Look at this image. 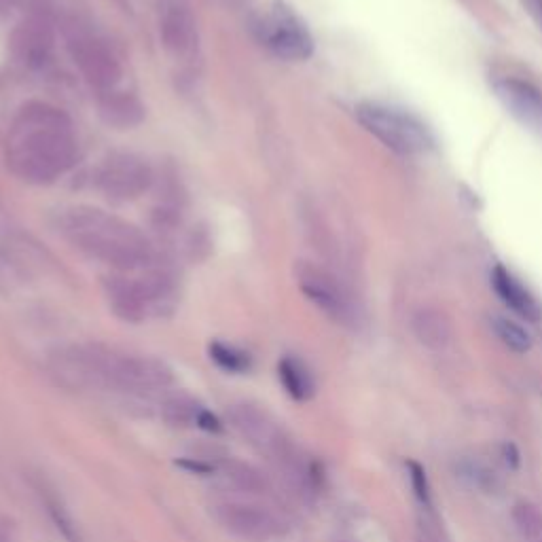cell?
<instances>
[{"instance_id": "e0dca14e", "label": "cell", "mask_w": 542, "mask_h": 542, "mask_svg": "<svg viewBox=\"0 0 542 542\" xmlns=\"http://www.w3.org/2000/svg\"><path fill=\"white\" fill-rule=\"evenodd\" d=\"M278 377H280L286 394L291 396L293 401L305 403L314 396V390H316L314 377H312L310 369H307L299 358L284 356L278 365Z\"/></svg>"}, {"instance_id": "7402d4cb", "label": "cell", "mask_w": 542, "mask_h": 542, "mask_svg": "<svg viewBox=\"0 0 542 542\" xmlns=\"http://www.w3.org/2000/svg\"><path fill=\"white\" fill-rule=\"evenodd\" d=\"M210 358L214 360L216 367H221L227 373H246L252 365L250 356L244 350L229 346V343L223 341L210 343Z\"/></svg>"}, {"instance_id": "44dd1931", "label": "cell", "mask_w": 542, "mask_h": 542, "mask_svg": "<svg viewBox=\"0 0 542 542\" xmlns=\"http://www.w3.org/2000/svg\"><path fill=\"white\" fill-rule=\"evenodd\" d=\"M492 327H494V333L500 337V341L509 350H513L517 354H526L532 348L530 333L523 329L521 324H517L515 320L504 318V316H496V318H492Z\"/></svg>"}, {"instance_id": "4fadbf2b", "label": "cell", "mask_w": 542, "mask_h": 542, "mask_svg": "<svg viewBox=\"0 0 542 542\" xmlns=\"http://www.w3.org/2000/svg\"><path fill=\"white\" fill-rule=\"evenodd\" d=\"M494 92L515 121H519L528 132L542 136V92L538 87L528 81L507 77L494 81Z\"/></svg>"}, {"instance_id": "ffe728a7", "label": "cell", "mask_w": 542, "mask_h": 542, "mask_svg": "<svg viewBox=\"0 0 542 542\" xmlns=\"http://www.w3.org/2000/svg\"><path fill=\"white\" fill-rule=\"evenodd\" d=\"M206 407L189 396H172L164 403V418L172 426H197Z\"/></svg>"}, {"instance_id": "603a6c76", "label": "cell", "mask_w": 542, "mask_h": 542, "mask_svg": "<svg viewBox=\"0 0 542 542\" xmlns=\"http://www.w3.org/2000/svg\"><path fill=\"white\" fill-rule=\"evenodd\" d=\"M415 333H418L420 341L428 348H443L449 341V324L441 316L422 314L415 322Z\"/></svg>"}, {"instance_id": "52a82bcc", "label": "cell", "mask_w": 542, "mask_h": 542, "mask_svg": "<svg viewBox=\"0 0 542 542\" xmlns=\"http://www.w3.org/2000/svg\"><path fill=\"white\" fill-rule=\"evenodd\" d=\"M153 172L149 164L132 153L106 157L96 172V187L115 202H132L151 187Z\"/></svg>"}, {"instance_id": "ac0fdd59", "label": "cell", "mask_w": 542, "mask_h": 542, "mask_svg": "<svg viewBox=\"0 0 542 542\" xmlns=\"http://www.w3.org/2000/svg\"><path fill=\"white\" fill-rule=\"evenodd\" d=\"M100 113L108 125H115V128H132V125L140 123L142 119V106L134 96L117 92L115 89V92L102 96Z\"/></svg>"}, {"instance_id": "3957f363", "label": "cell", "mask_w": 542, "mask_h": 542, "mask_svg": "<svg viewBox=\"0 0 542 542\" xmlns=\"http://www.w3.org/2000/svg\"><path fill=\"white\" fill-rule=\"evenodd\" d=\"M60 363L81 382L125 394L153 396L172 384V371L159 360L117 352L98 343L68 348L62 352Z\"/></svg>"}, {"instance_id": "8fae6325", "label": "cell", "mask_w": 542, "mask_h": 542, "mask_svg": "<svg viewBox=\"0 0 542 542\" xmlns=\"http://www.w3.org/2000/svg\"><path fill=\"white\" fill-rule=\"evenodd\" d=\"M299 286L305 297L335 322L350 324L354 320V305L348 293L327 271L303 265L299 269Z\"/></svg>"}, {"instance_id": "5bb4252c", "label": "cell", "mask_w": 542, "mask_h": 542, "mask_svg": "<svg viewBox=\"0 0 542 542\" xmlns=\"http://www.w3.org/2000/svg\"><path fill=\"white\" fill-rule=\"evenodd\" d=\"M229 420H231V426L236 428L252 447L265 456H267V451L274 447L278 439L284 435V430L278 428L276 422L271 420L263 409L250 403L233 405L229 411Z\"/></svg>"}, {"instance_id": "30bf717a", "label": "cell", "mask_w": 542, "mask_h": 542, "mask_svg": "<svg viewBox=\"0 0 542 542\" xmlns=\"http://www.w3.org/2000/svg\"><path fill=\"white\" fill-rule=\"evenodd\" d=\"M159 36L170 58L178 62L193 60L200 45V34H197V20L189 0H161Z\"/></svg>"}, {"instance_id": "9a60e30c", "label": "cell", "mask_w": 542, "mask_h": 542, "mask_svg": "<svg viewBox=\"0 0 542 542\" xmlns=\"http://www.w3.org/2000/svg\"><path fill=\"white\" fill-rule=\"evenodd\" d=\"M492 284L498 297L507 303L515 314H519L521 318H526L530 322H536L540 318L542 312H540L538 301L532 297L528 288L511 274L509 269L498 265L492 274Z\"/></svg>"}, {"instance_id": "7c38bea8", "label": "cell", "mask_w": 542, "mask_h": 542, "mask_svg": "<svg viewBox=\"0 0 542 542\" xmlns=\"http://www.w3.org/2000/svg\"><path fill=\"white\" fill-rule=\"evenodd\" d=\"M53 43H56L53 28L47 17L39 13L22 17V22L13 28L9 39L13 58L28 68L45 66L53 53Z\"/></svg>"}, {"instance_id": "6da1fadb", "label": "cell", "mask_w": 542, "mask_h": 542, "mask_svg": "<svg viewBox=\"0 0 542 542\" xmlns=\"http://www.w3.org/2000/svg\"><path fill=\"white\" fill-rule=\"evenodd\" d=\"M77 134L70 117L47 102H26L9 123L7 166L30 185L56 183L77 161Z\"/></svg>"}, {"instance_id": "cb8c5ba5", "label": "cell", "mask_w": 542, "mask_h": 542, "mask_svg": "<svg viewBox=\"0 0 542 542\" xmlns=\"http://www.w3.org/2000/svg\"><path fill=\"white\" fill-rule=\"evenodd\" d=\"M513 521L517 530L528 538H540L542 536V513L538 507L530 502H519L513 509Z\"/></svg>"}, {"instance_id": "4316f807", "label": "cell", "mask_w": 542, "mask_h": 542, "mask_svg": "<svg viewBox=\"0 0 542 542\" xmlns=\"http://www.w3.org/2000/svg\"><path fill=\"white\" fill-rule=\"evenodd\" d=\"M466 477L471 479L475 485L483 487V490H490V485L494 487V481H496L494 471H487L485 466H481V464H477V462L468 464V468H466Z\"/></svg>"}, {"instance_id": "484cf974", "label": "cell", "mask_w": 542, "mask_h": 542, "mask_svg": "<svg viewBox=\"0 0 542 542\" xmlns=\"http://www.w3.org/2000/svg\"><path fill=\"white\" fill-rule=\"evenodd\" d=\"M409 481H411V490L413 496L418 498L422 509H432V494H430V481L426 477V471L418 462H409Z\"/></svg>"}, {"instance_id": "ba28073f", "label": "cell", "mask_w": 542, "mask_h": 542, "mask_svg": "<svg viewBox=\"0 0 542 542\" xmlns=\"http://www.w3.org/2000/svg\"><path fill=\"white\" fill-rule=\"evenodd\" d=\"M212 515L223 530L248 542H269L284 534V521L259 504L221 502L212 509Z\"/></svg>"}, {"instance_id": "f546056e", "label": "cell", "mask_w": 542, "mask_h": 542, "mask_svg": "<svg viewBox=\"0 0 542 542\" xmlns=\"http://www.w3.org/2000/svg\"><path fill=\"white\" fill-rule=\"evenodd\" d=\"M15 3H17V0H0V11L7 13V11H9V7H13Z\"/></svg>"}, {"instance_id": "d4e9b609", "label": "cell", "mask_w": 542, "mask_h": 542, "mask_svg": "<svg viewBox=\"0 0 542 542\" xmlns=\"http://www.w3.org/2000/svg\"><path fill=\"white\" fill-rule=\"evenodd\" d=\"M415 542H445L439 519L432 513V509H422V513L418 515V523H415Z\"/></svg>"}, {"instance_id": "8992f818", "label": "cell", "mask_w": 542, "mask_h": 542, "mask_svg": "<svg viewBox=\"0 0 542 542\" xmlns=\"http://www.w3.org/2000/svg\"><path fill=\"white\" fill-rule=\"evenodd\" d=\"M108 299H111L113 310L119 318L140 322L151 314H157L172 299V284L161 271L134 278L130 274H123L108 284Z\"/></svg>"}, {"instance_id": "d6986e66", "label": "cell", "mask_w": 542, "mask_h": 542, "mask_svg": "<svg viewBox=\"0 0 542 542\" xmlns=\"http://www.w3.org/2000/svg\"><path fill=\"white\" fill-rule=\"evenodd\" d=\"M223 475L236 490L250 496H267L271 494L269 479L259 471L257 466L240 460H229L223 464Z\"/></svg>"}, {"instance_id": "7a4b0ae2", "label": "cell", "mask_w": 542, "mask_h": 542, "mask_svg": "<svg viewBox=\"0 0 542 542\" xmlns=\"http://www.w3.org/2000/svg\"><path fill=\"white\" fill-rule=\"evenodd\" d=\"M64 238L104 265L121 274L144 271L153 261V248L142 233L128 221L98 208H72L62 221Z\"/></svg>"}, {"instance_id": "83f0119b", "label": "cell", "mask_w": 542, "mask_h": 542, "mask_svg": "<svg viewBox=\"0 0 542 542\" xmlns=\"http://www.w3.org/2000/svg\"><path fill=\"white\" fill-rule=\"evenodd\" d=\"M178 466H183V468H187V471H191V473H200V475H208L210 471H214V468H212L210 464L200 462V460H193V458L178 462Z\"/></svg>"}, {"instance_id": "2e32d148", "label": "cell", "mask_w": 542, "mask_h": 542, "mask_svg": "<svg viewBox=\"0 0 542 542\" xmlns=\"http://www.w3.org/2000/svg\"><path fill=\"white\" fill-rule=\"evenodd\" d=\"M32 485H34L36 496H39L43 511L47 513L49 521L53 523V528H56L62 534V538L66 542H81V534H79L77 523H75V519H72L70 511L66 507V502L62 500V496L58 494L56 487H53L43 477H36L32 481Z\"/></svg>"}, {"instance_id": "5b68a950", "label": "cell", "mask_w": 542, "mask_h": 542, "mask_svg": "<svg viewBox=\"0 0 542 542\" xmlns=\"http://www.w3.org/2000/svg\"><path fill=\"white\" fill-rule=\"evenodd\" d=\"M64 41L72 62L79 68L83 79L104 96L111 94L121 83V64L102 36L79 22H68L64 28Z\"/></svg>"}, {"instance_id": "277c9868", "label": "cell", "mask_w": 542, "mask_h": 542, "mask_svg": "<svg viewBox=\"0 0 542 542\" xmlns=\"http://www.w3.org/2000/svg\"><path fill=\"white\" fill-rule=\"evenodd\" d=\"M356 117L369 134L399 155H422L435 147L426 125L401 108L367 102L356 108Z\"/></svg>"}, {"instance_id": "9c48e42d", "label": "cell", "mask_w": 542, "mask_h": 542, "mask_svg": "<svg viewBox=\"0 0 542 542\" xmlns=\"http://www.w3.org/2000/svg\"><path fill=\"white\" fill-rule=\"evenodd\" d=\"M263 43L276 53V56L301 62L314 53V39L307 26L299 20L288 7L276 5L261 24Z\"/></svg>"}, {"instance_id": "f1b7e54d", "label": "cell", "mask_w": 542, "mask_h": 542, "mask_svg": "<svg viewBox=\"0 0 542 542\" xmlns=\"http://www.w3.org/2000/svg\"><path fill=\"white\" fill-rule=\"evenodd\" d=\"M0 542H15V528L9 519H0Z\"/></svg>"}]
</instances>
